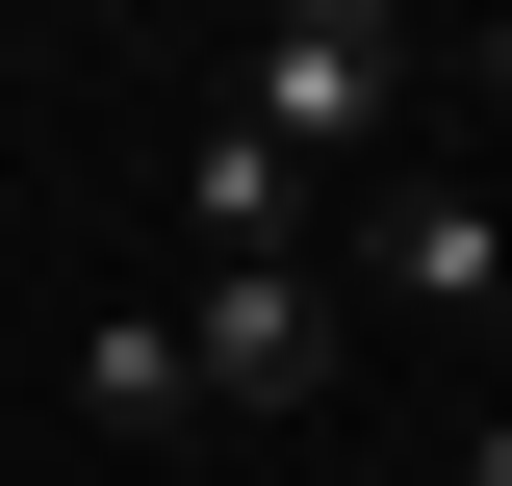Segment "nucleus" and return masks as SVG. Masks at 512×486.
Instances as JSON below:
<instances>
[{"mask_svg": "<svg viewBox=\"0 0 512 486\" xmlns=\"http://www.w3.org/2000/svg\"><path fill=\"white\" fill-rule=\"evenodd\" d=\"M180 359H205V410H333V256H231V282H180Z\"/></svg>", "mask_w": 512, "mask_h": 486, "instance_id": "f03ea898", "label": "nucleus"}, {"mask_svg": "<svg viewBox=\"0 0 512 486\" xmlns=\"http://www.w3.org/2000/svg\"><path fill=\"white\" fill-rule=\"evenodd\" d=\"M359 307H410V333H512V205H487V180H384V205H359Z\"/></svg>", "mask_w": 512, "mask_h": 486, "instance_id": "7ed1b4c3", "label": "nucleus"}, {"mask_svg": "<svg viewBox=\"0 0 512 486\" xmlns=\"http://www.w3.org/2000/svg\"><path fill=\"white\" fill-rule=\"evenodd\" d=\"M461 77H487V103H512V26H487V52H461Z\"/></svg>", "mask_w": 512, "mask_h": 486, "instance_id": "0eeeda50", "label": "nucleus"}, {"mask_svg": "<svg viewBox=\"0 0 512 486\" xmlns=\"http://www.w3.org/2000/svg\"><path fill=\"white\" fill-rule=\"evenodd\" d=\"M180 231H205V282H231V256H308V154L205 103V128H180Z\"/></svg>", "mask_w": 512, "mask_h": 486, "instance_id": "20e7f679", "label": "nucleus"}, {"mask_svg": "<svg viewBox=\"0 0 512 486\" xmlns=\"http://www.w3.org/2000/svg\"><path fill=\"white\" fill-rule=\"evenodd\" d=\"M461 486H512V410H487V435H461Z\"/></svg>", "mask_w": 512, "mask_h": 486, "instance_id": "423d86ee", "label": "nucleus"}, {"mask_svg": "<svg viewBox=\"0 0 512 486\" xmlns=\"http://www.w3.org/2000/svg\"><path fill=\"white\" fill-rule=\"evenodd\" d=\"M384 103H410V26H384V0H282V26H256V52H231V128H282L308 180H333V154H359Z\"/></svg>", "mask_w": 512, "mask_h": 486, "instance_id": "f257e3e1", "label": "nucleus"}, {"mask_svg": "<svg viewBox=\"0 0 512 486\" xmlns=\"http://www.w3.org/2000/svg\"><path fill=\"white\" fill-rule=\"evenodd\" d=\"M77 410H103V435H180V410H205L180 307H103V333H77Z\"/></svg>", "mask_w": 512, "mask_h": 486, "instance_id": "39448f33", "label": "nucleus"}]
</instances>
